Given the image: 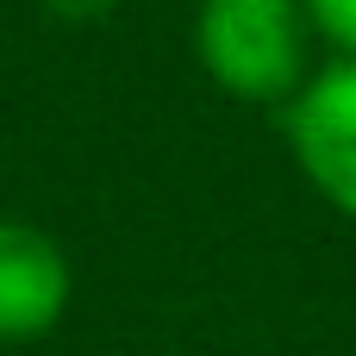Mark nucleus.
Segmentation results:
<instances>
[{
  "mask_svg": "<svg viewBox=\"0 0 356 356\" xmlns=\"http://www.w3.org/2000/svg\"><path fill=\"white\" fill-rule=\"evenodd\" d=\"M313 19V38L332 56H356V0H300Z\"/></svg>",
  "mask_w": 356,
  "mask_h": 356,
  "instance_id": "20e7f679",
  "label": "nucleus"
},
{
  "mask_svg": "<svg viewBox=\"0 0 356 356\" xmlns=\"http://www.w3.org/2000/svg\"><path fill=\"white\" fill-rule=\"evenodd\" d=\"M194 63L244 106H288L313 75V19L300 0H194Z\"/></svg>",
  "mask_w": 356,
  "mask_h": 356,
  "instance_id": "f257e3e1",
  "label": "nucleus"
},
{
  "mask_svg": "<svg viewBox=\"0 0 356 356\" xmlns=\"http://www.w3.org/2000/svg\"><path fill=\"white\" fill-rule=\"evenodd\" d=\"M69 294H75L69 250L44 225L0 213V350L50 338L69 313Z\"/></svg>",
  "mask_w": 356,
  "mask_h": 356,
  "instance_id": "7ed1b4c3",
  "label": "nucleus"
},
{
  "mask_svg": "<svg viewBox=\"0 0 356 356\" xmlns=\"http://www.w3.org/2000/svg\"><path fill=\"white\" fill-rule=\"evenodd\" d=\"M282 138L300 181L356 219V56H319L300 94L282 106Z\"/></svg>",
  "mask_w": 356,
  "mask_h": 356,
  "instance_id": "f03ea898",
  "label": "nucleus"
},
{
  "mask_svg": "<svg viewBox=\"0 0 356 356\" xmlns=\"http://www.w3.org/2000/svg\"><path fill=\"white\" fill-rule=\"evenodd\" d=\"M56 25H100V19H113V6L119 0H38Z\"/></svg>",
  "mask_w": 356,
  "mask_h": 356,
  "instance_id": "39448f33",
  "label": "nucleus"
}]
</instances>
